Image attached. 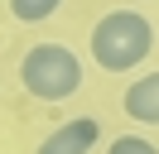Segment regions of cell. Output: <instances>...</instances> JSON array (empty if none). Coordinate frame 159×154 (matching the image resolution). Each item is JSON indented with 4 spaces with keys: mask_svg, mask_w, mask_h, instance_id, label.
I'll return each mask as SVG.
<instances>
[{
    "mask_svg": "<svg viewBox=\"0 0 159 154\" xmlns=\"http://www.w3.org/2000/svg\"><path fill=\"white\" fill-rule=\"evenodd\" d=\"M92 63L101 72H130L149 58L154 48V24H149L140 10H111L92 24Z\"/></svg>",
    "mask_w": 159,
    "mask_h": 154,
    "instance_id": "cell-1",
    "label": "cell"
},
{
    "mask_svg": "<svg viewBox=\"0 0 159 154\" xmlns=\"http://www.w3.org/2000/svg\"><path fill=\"white\" fill-rule=\"evenodd\" d=\"M20 82L29 96L39 101H68L82 87V58L72 53L68 43H34L29 53L20 58Z\"/></svg>",
    "mask_w": 159,
    "mask_h": 154,
    "instance_id": "cell-2",
    "label": "cell"
},
{
    "mask_svg": "<svg viewBox=\"0 0 159 154\" xmlns=\"http://www.w3.org/2000/svg\"><path fill=\"white\" fill-rule=\"evenodd\" d=\"M97 135H101V120H97V116H77V120L58 125L34 154H87L92 144H97Z\"/></svg>",
    "mask_w": 159,
    "mask_h": 154,
    "instance_id": "cell-3",
    "label": "cell"
},
{
    "mask_svg": "<svg viewBox=\"0 0 159 154\" xmlns=\"http://www.w3.org/2000/svg\"><path fill=\"white\" fill-rule=\"evenodd\" d=\"M125 116L130 120H140V125H159V72H149V77H135V82L125 87Z\"/></svg>",
    "mask_w": 159,
    "mask_h": 154,
    "instance_id": "cell-4",
    "label": "cell"
},
{
    "mask_svg": "<svg viewBox=\"0 0 159 154\" xmlns=\"http://www.w3.org/2000/svg\"><path fill=\"white\" fill-rule=\"evenodd\" d=\"M58 5L63 0H10V15L20 19V24H39V19L58 15Z\"/></svg>",
    "mask_w": 159,
    "mask_h": 154,
    "instance_id": "cell-5",
    "label": "cell"
},
{
    "mask_svg": "<svg viewBox=\"0 0 159 154\" xmlns=\"http://www.w3.org/2000/svg\"><path fill=\"white\" fill-rule=\"evenodd\" d=\"M106 154H159V144H149L145 135H120V140H111Z\"/></svg>",
    "mask_w": 159,
    "mask_h": 154,
    "instance_id": "cell-6",
    "label": "cell"
}]
</instances>
